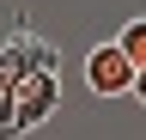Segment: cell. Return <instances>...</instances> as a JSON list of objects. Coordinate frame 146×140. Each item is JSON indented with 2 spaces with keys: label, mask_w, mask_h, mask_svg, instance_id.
I'll list each match as a JSON object with an SVG mask.
<instances>
[{
  "label": "cell",
  "mask_w": 146,
  "mask_h": 140,
  "mask_svg": "<svg viewBox=\"0 0 146 140\" xmlns=\"http://www.w3.org/2000/svg\"><path fill=\"white\" fill-rule=\"evenodd\" d=\"M134 73L140 67L122 55V43L110 37V43H91V55H85V85L98 98H134Z\"/></svg>",
  "instance_id": "cell-1"
},
{
  "label": "cell",
  "mask_w": 146,
  "mask_h": 140,
  "mask_svg": "<svg viewBox=\"0 0 146 140\" xmlns=\"http://www.w3.org/2000/svg\"><path fill=\"white\" fill-rule=\"evenodd\" d=\"M116 43H122V55L134 61V67H146V19H128L116 31Z\"/></svg>",
  "instance_id": "cell-2"
},
{
  "label": "cell",
  "mask_w": 146,
  "mask_h": 140,
  "mask_svg": "<svg viewBox=\"0 0 146 140\" xmlns=\"http://www.w3.org/2000/svg\"><path fill=\"white\" fill-rule=\"evenodd\" d=\"M134 98L146 104V67H140V73H134Z\"/></svg>",
  "instance_id": "cell-3"
}]
</instances>
